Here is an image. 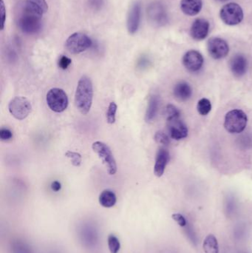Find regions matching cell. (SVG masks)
Listing matches in <instances>:
<instances>
[{
    "label": "cell",
    "mask_w": 252,
    "mask_h": 253,
    "mask_svg": "<svg viewBox=\"0 0 252 253\" xmlns=\"http://www.w3.org/2000/svg\"><path fill=\"white\" fill-rule=\"evenodd\" d=\"M166 120L172 118L180 117V113L176 107L172 105H169L166 108Z\"/></svg>",
    "instance_id": "4316f807"
},
{
    "label": "cell",
    "mask_w": 252,
    "mask_h": 253,
    "mask_svg": "<svg viewBox=\"0 0 252 253\" xmlns=\"http://www.w3.org/2000/svg\"><path fill=\"white\" fill-rule=\"evenodd\" d=\"M90 2L91 6L93 7L94 8H100L103 4L102 0H90Z\"/></svg>",
    "instance_id": "836d02e7"
},
{
    "label": "cell",
    "mask_w": 252,
    "mask_h": 253,
    "mask_svg": "<svg viewBox=\"0 0 252 253\" xmlns=\"http://www.w3.org/2000/svg\"><path fill=\"white\" fill-rule=\"evenodd\" d=\"M209 31V22L204 19H197L191 27L190 34L193 39L202 40L207 36Z\"/></svg>",
    "instance_id": "4fadbf2b"
},
{
    "label": "cell",
    "mask_w": 252,
    "mask_h": 253,
    "mask_svg": "<svg viewBox=\"0 0 252 253\" xmlns=\"http://www.w3.org/2000/svg\"><path fill=\"white\" fill-rule=\"evenodd\" d=\"M108 247L111 253H118L120 250L121 244L119 238L114 235H109L108 238Z\"/></svg>",
    "instance_id": "cb8c5ba5"
},
{
    "label": "cell",
    "mask_w": 252,
    "mask_h": 253,
    "mask_svg": "<svg viewBox=\"0 0 252 253\" xmlns=\"http://www.w3.org/2000/svg\"><path fill=\"white\" fill-rule=\"evenodd\" d=\"M142 16V6L139 2H135L131 6L127 17L128 32L130 34H135L139 30Z\"/></svg>",
    "instance_id": "8fae6325"
},
{
    "label": "cell",
    "mask_w": 252,
    "mask_h": 253,
    "mask_svg": "<svg viewBox=\"0 0 252 253\" xmlns=\"http://www.w3.org/2000/svg\"><path fill=\"white\" fill-rule=\"evenodd\" d=\"M65 155L67 158L71 159L72 165L75 166V167H79L82 164V156L79 153L68 150L65 153Z\"/></svg>",
    "instance_id": "484cf974"
},
{
    "label": "cell",
    "mask_w": 252,
    "mask_h": 253,
    "mask_svg": "<svg viewBox=\"0 0 252 253\" xmlns=\"http://www.w3.org/2000/svg\"><path fill=\"white\" fill-rule=\"evenodd\" d=\"M21 7L41 17L48 10V5L45 0H25Z\"/></svg>",
    "instance_id": "2e32d148"
},
{
    "label": "cell",
    "mask_w": 252,
    "mask_h": 253,
    "mask_svg": "<svg viewBox=\"0 0 252 253\" xmlns=\"http://www.w3.org/2000/svg\"><path fill=\"white\" fill-rule=\"evenodd\" d=\"M208 51L210 56L216 59H223L229 54V48L227 42L220 38H212L208 41Z\"/></svg>",
    "instance_id": "9c48e42d"
},
{
    "label": "cell",
    "mask_w": 252,
    "mask_h": 253,
    "mask_svg": "<svg viewBox=\"0 0 252 253\" xmlns=\"http://www.w3.org/2000/svg\"><path fill=\"white\" fill-rule=\"evenodd\" d=\"M117 111V105L115 102H111L107 112V121L109 124H114L115 122V114Z\"/></svg>",
    "instance_id": "d4e9b609"
},
{
    "label": "cell",
    "mask_w": 252,
    "mask_h": 253,
    "mask_svg": "<svg viewBox=\"0 0 252 253\" xmlns=\"http://www.w3.org/2000/svg\"><path fill=\"white\" fill-rule=\"evenodd\" d=\"M202 0H181L180 8L186 15L196 16L202 8Z\"/></svg>",
    "instance_id": "ac0fdd59"
},
{
    "label": "cell",
    "mask_w": 252,
    "mask_h": 253,
    "mask_svg": "<svg viewBox=\"0 0 252 253\" xmlns=\"http://www.w3.org/2000/svg\"><path fill=\"white\" fill-rule=\"evenodd\" d=\"M169 160V152L166 149L161 148L156 155V164L154 166V173L157 177L163 176Z\"/></svg>",
    "instance_id": "9a60e30c"
},
{
    "label": "cell",
    "mask_w": 252,
    "mask_h": 253,
    "mask_svg": "<svg viewBox=\"0 0 252 253\" xmlns=\"http://www.w3.org/2000/svg\"><path fill=\"white\" fill-rule=\"evenodd\" d=\"M90 38L82 33H75L70 36L65 42V48L72 54H79L92 46Z\"/></svg>",
    "instance_id": "52a82bcc"
},
{
    "label": "cell",
    "mask_w": 252,
    "mask_h": 253,
    "mask_svg": "<svg viewBox=\"0 0 252 253\" xmlns=\"http://www.w3.org/2000/svg\"><path fill=\"white\" fill-rule=\"evenodd\" d=\"M99 203L102 207L109 208L115 205L117 199L113 192L109 190H105L99 196Z\"/></svg>",
    "instance_id": "ffe728a7"
},
{
    "label": "cell",
    "mask_w": 252,
    "mask_h": 253,
    "mask_svg": "<svg viewBox=\"0 0 252 253\" xmlns=\"http://www.w3.org/2000/svg\"><path fill=\"white\" fill-rule=\"evenodd\" d=\"M172 218L180 227H185L187 225V221L184 218V216L180 214V213H176V214L172 215Z\"/></svg>",
    "instance_id": "f1b7e54d"
},
{
    "label": "cell",
    "mask_w": 252,
    "mask_h": 253,
    "mask_svg": "<svg viewBox=\"0 0 252 253\" xmlns=\"http://www.w3.org/2000/svg\"><path fill=\"white\" fill-rule=\"evenodd\" d=\"M192 94V88L186 82H179L174 88V96L180 102H185L190 99Z\"/></svg>",
    "instance_id": "d6986e66"
},
{
    "label": "cell",
    "mask_w": 252,
    "mask_h": 253,
    "mask_svg": "<svg viewBox=\"0 0 252 253\" xmlns=\"http://www.w3.org/2000/svg\"><path fill=\"white\" fill-rule=\"evenodd\" d=\"M93 97V88L90 78L84 76L79 79L75 93V105L79 111L83 115L90 110Z\"/></svg>",
    "instance_id": "6da1fadb"
},
{
    "label": "cell",
    "mask_w": 252,
    "mask_h": 253,
    "mask_svg": "<svg viewBox=\"0 0 252 253\" xmlns=\"http://www.w3.org/2000/svg\"><path fill=\"white\" fill-rule=\"evenodd\" d=\"M217 1H219V2H226L227 0H217Z\"/></svg>",
    "instance_id": "e575fe53"
},
{
    "label": "cell",
    "mask_w": 252,
    "mask_h": 253,
    "mask_svg": "<svg viewBox=\"0 0 252 253\" xmlns=\"http://www.w3.org/2000/svg\"><path fill=\"white\" fill-rule=\"evenodd\" d=\"M20 13L17 19V25L22 32L27 34H36L42 30V17L20 6Z\"/></svg>",
    "instance_id": "7a4b0ae2"
},
{
    "label": "cell",
    "mask_w": 252,
    "mask_h": 253,
    "mask_svg": "<svg viewBox=\"0 0 252 253\" xmlns=\"http://www.w3.org/2000/svg\"><path fill=\"white\" fill-rule=\"evenodd\" d=\"M159 97L156 96H151L149 99V105L145 115V120L146 122H151L153 120L157 114L158 109H159Z\"/></svg>",
    "instance_id": "7402d4cb"
},
{
    "label": "cell",
    "mask_w": 252,
    "mask_h": 253,
    "mask_svg": "<svg viewBox=\"0 0 252 253\" xmlns=\"http://www.w3.org/2000/svg\"><path fill=\"white\" fill-rule=\"evenodd\" d=\"M246 113L240 110H232L225 116L224 127L229 133H242L247 125Z\"/></svg>",
    "instance_id": "3957f363"
},
{
    "label": "cell",
    "mask_w": 252,
    "mask_h": 253,
    "mask_svg": "<svg viewBox=\"0 0 252 253\" xmlns=\"http://www.w3.org/2000/svg\"><path fill=\"white\" fill-rule=\"evenodd\" d=\"M183 64L188 71L191 72H196L203 66V56L197 51L192 50L188 51L183 56Z\"/></svg>",
    "instance_id": "7c38bea8"
},
{
    "label": "cell",
    "mask_w": 252,
    "mask_h": 253,
    "mask_svg": "<svg viewBox=\"0 0 252 253\" xmlns=\"http://www.w3.org/2000/svg\"><path fill=\"white\" fill-rule=\"evenodd\" d=\"M92 150L102 159L103 164L106 166L108 173L111 176L117 172V164L110 148L106 144L102 142H95L92 144Z\"/></svg>",
    "instance_id": "277c9868"
},
{
    "label": "cell",
    "mask_w": 252,
    "mask_h": 253,
    "mask_svg": "<svg viewBox=\"0 0 252 253\" xmlns=\"http://www.w3.org/2000/svg\"><path fill=\"white\" fill-rule=\"evenodd\" d=\"M168 130L172 139L180 140L188 136V128L186 125L182 122L180 117L167 119Z\"/></svg>",
    "instance_id": "30bf717a"
},
{
    "label": "cell",
    "mask_w": 252,
    "mask_h": 253,
    "mask_svg": "<svg viewBox=\"0 0 252 253\" xmlns=\"http://www.w3.org/2000/svg\"><path fill=\"white\" fill-rule=\"evenodd\" d=\"M148 17L149 20L153 23H163L165 19V13L163 8L158 3H152L147 9Z\"/></svg>",
    "instance_id": "e0dca14e"
},
{
    "label": "cell",
    "mask_w": 252,
    "mask_h": 253,
    "mask_svg": "<svg viewBox=\"0 0 252 253\" xmlns=\"http://www.w3.org/2000/svg\"><path fill=\"white\" fill-rule=\"evenodd\" d=\"M72 63V60L66 56H61L58 62V65L62 70L68 69V67Z\"/></svg>",
    "instance_id": "f546056e"
},
{
    "label": "cell",
    "mask_w": 252,
    "mask_h": 253,
    "mask_svg": "<svg viewBox=\"0 0 252 253\" xmlns=\"http://www.w3.org/2000/svg\"><path fill=\"white\" fill-rule=\"evenodd\" d=\"M8 110L10 113L17 120H24L31 113L32 105L26 98L17 96L10 102Z\"/></svg>",
    "instance_id": "8992f818"
},
{
    "label": "cell",
    "mask_w": 252,
    "mask_h": 253,
    "mask_svg": "<svg viewBox=\"0 0 252 253\" xmlns=\"http://www.w3.org/2000/svg\"><path fill=\"white\" fill-rule=\"evenodd\" d=\"M198 111L202 116H206L209 114V112L212 110V104L209 99H200L198 103Z\"/></svg>",
    "instance_id": "603a6c76"
},
{
    "label": "cell",
    "mask_w": 252,
    "mask_h": 253,
    "mask_svg": "<svg viewBox=\"0 0 252 253\" xmlns=\"http://www.w3.org/2000/svg\"><path fill=\"white\" fill-rule=\"evenodd\" d=\"M205 253H219V244L214 235L210 234L205 238L203 244Z\"/></svg>",
    "instance_id": "44dd1931"
},
{
    "label": "cell",
    "mask_w": 252,
    "mask_h": 253,
    "mask_svg": "<svg viewBox=\"0 0 252 253\" xmlns=\"http://www.w3.org/2000/svg\"><path fill=\"white\" fill-rule=\"evenodd\" d=\"M47 104L50 109L55 113H62L68 106V98L66 93L60 88H52L47 93Z\"/></svg>",
    "instance_id": "5b68a950"
},
{
    "label": "cell",
    "mask_w": 252,
    "mask_h": 253,
    "mask_svg": "<svg viewBox=\"0 0 252 253\" xmlns=\"http://www.w3.org/2000/svg\"><path fill=\"white\" fill-rule=\"evenodd\" d=\"M220 18L228 25H236L242 22L243 11L241 7L237 3L231 2L220 10Z\"/></svg>",
    "instance_id": "ba28073f"
},
{
    "label": "cell",
    "mask_w": 252,
    "mask_h": 253,
    "mask_svg": "<svg viewBox=\"0 0 252 253\" xmlns=\"http://www.w3.org/2000/svg\"><path fill=\"white\" fill-rule=\"evenodd\" d=\"M154 139L157 143L163 145H168L170 142L167 135L162 131L156 132Z\"/></svg>",
    "instance_id": "83f0119b"
},
{
    "label": "cell",
    "mask_w": 252,
    "mask_h": 253,
    "mask_svg": "<svg viewBox=\"0 0 252 253\" xmlns=\"http://www.w3.org/2000/svg\"><path fill=\"white\" fill-rule=\"evenodd\" d=\"M13 133L9 129L2 128L0 130V139L2 141H8L12 139Z\"/></svg>",
    "instance_id": "4dcf8cb0"
},
{
    "label": "cell",
    "mask_w": 252,
    "mask_h": 253,
    "mask_svg": "<svg viewBox=\"0 0 252 253\" xmlns=\"http://www.w3.org/2000/svg\"><path fill=\"white\" fill-rule=\"evenodd\" d=\"M248 62L246 58L241 54H237L230 61V68L232 73L236 77H241L247 71Z\"/></svg>",
    "instance_id": "5bb4252c"
},
{
    "label": "cell",
    "mask_w": 252,
    "mask_h": 253,
    "mask_svg": "<svg viewBox=\"0 0 252 253\" xmlns=\"http://www.w3.org/2000/svg\"><path fill=\"white\" fill-rule=\"evenodd\" d=\"M1 16H2V27H1V29L3 30L4 27H5V19H6V9H5L3 0H1Z\"/></svg>",
    "instance_id": "1f68e13d"
},
{
    "label": "cell",
    "mask_w": 252,
    "mask_h": 253,
    "mask_svg": "<svg viewBox=\"0 0 252 253\" xmlns=\"http://www.w3.org/2000/svg\"><path fill=\"white\" fill-rule=\"evenodd\" d=\"M61 188H62V185H61V183L58 181H54V182H52V184H51V189L54 192H59Z\"/></svg>",
    "instance_id": "d6a6232c"
}]
</instances>
